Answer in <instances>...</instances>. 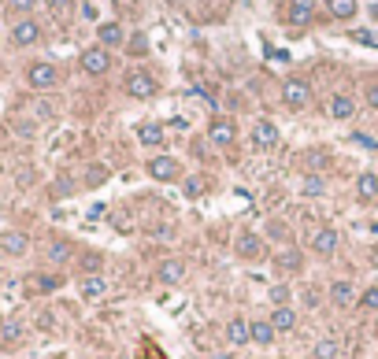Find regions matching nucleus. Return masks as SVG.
Returning <instances> with one entry per match:
<instances>
[{"mask_svg": "<svg viewBox=\"0 0 378 359\" xmlns=\"http://www.w3.org/2000/svg\"><path fill=\"white\" fill-rule=\"evenodd\" d=\"M156 89H160V82H156L149 71L134 67L130 75H126V93H130L134 100H149V97H156Z\"/></svg>", "mask_w": 378, "mask_h": 359, "instance_id": "1", "label": "nucleus"}, {"mask_svg": "<svg viewBox=\"0 0 378 359\" xmlns=\"http://www.w3.org/2000/svg\"><path fill=\"white\" fill-rule=\"evenodd\" d=\"M282 100H285V108H308L311 104V86L304 78H290L282 86Z\"/></svg>", "mask_w": 378, "mask_h": 359, "instance_id": "2", "label": "nucleus"}, {"mask_svg": "<svg viewBox=\"0 0 378 359\" xmlns=\"http://www.w3.org/2000/svg\"><path fill=\"white\" fill-rule=\"evenodd\" d=\"M149 178H156V182H178L182 178V163L174 160V156H156V160H149Z\"/></svg>", "mask_w": 378, "mask_h": 359, "instance_id": "3", "label": "nucleus"}, {"mask_svg": "<svg viewBox=\"0 0 378 359\" xmlns=\"http://www.w3.org/2000/svg\"><path fill=\"white\" fill-rule=\"evenodd\" d=\"M319 0H285V23L290 26H308L316 15Z\"/></svg>", "mask_w": 378, "mask_h": 359, "instance_id": "4", "label": "nucleus"}, {"mask_svg": "<svg viewBox=\"0 0 378 359\" xmlns=\"http://www.w3.org/2000/svg\"><path fill=\"white\" fill-rule=\"evenodd\" d=\"M78 63H82V71H86V75H104V71L112 67V52L100 49V45H93V49L82 52Z\"/></svg>", "mask_w": 378, "mask_h": 359, "instance_id": "5", "label": "nucleus"}, {"mask_svg": "<svg viewBox=\"0 0 378 359\" xmlns=\"http://www.w3.org/2000/svg\"><path fill=\"white\" fill-rule=\"evenodd\" d=\"M26 82H30L34 89H52L60 82V71L52 67V63H30V67H26Z\"/></svg>", "mask_w": 378, "mask_h": 359, "instance_id": "6", "label": "nucleus"}, {"mask_svg": "<svg viewBox=\"0 0 378 359\" xmlns=\"http://www.w3.org/2000/svg\"><path fill=\"white\" fill-rule=\"evenodd\" d=\"M234 252L241 256V260H260L263 256V237L256 234V230H241L234 241Z\"/></svg>", "mask_w": 378, "mask_h": 359, "instance_id": "7", "label": "nucleus"}, {"mask_svg": "<svg viewBox=\"0 0 378 359\" xmlns=\"http://www.w3.org/2000/svg\"><path fill=\"white\" fill-rule=\"evenodd\" d=\"M308 248L316 256H334L338 252V230L334 226H319L316 234L308 237Z\"/></svg>", "mask_w": 378, "mask_h": 359, "instance_id": "8", "label": "nucleus"}, {"mask_svg": "<svg viewBox=\"0 0 378 359\" xmlns=\"http://www.w3.org/2000/svg\"><path fill=\"white\" fill-rule=\"evenodd\" d=\"M279 126L271 123V119H260V123L252 126V145L256 149H263V152H271V149H279Z\"/></svg>", "mask_w": 378, "mask_h": 359, "instance_id": "9", "label": "nucleus"}, {"mask_svg": "<svg viewBox=\"0 0 378 359\" xmlns=\"http://www.w3.org/2000/svg\"><path fill=\"white\" fill-rule=\"evenodd\" d=\"M330 304H334V308H341V311H345V308H353V304H356V285L353 282H349V278H338V282H330Z\"/></svg>", "mask_w": 378, "mask_h": 359, "instance_id": "10", "label": "nucleus"}, {"mask_svg": "<svg viewBox=\"0 0 378 359\" xmlns=\"http://www.w3.org/2000/svg\"><path fill=\"white\" fill-rule=\"evenodd\" d=\"M0 252H4V256H15V260H19V256L30 252V237L19 234V230H4V234H0Z\"/></svg>", "mask_w": 378, "mask_h": 359, "instance_id": "11", "label": "nucleus"}, {"mask_svg": "<svg viewBox=\"0 0 378 359\" xmlns=\"http://www.w3.org/2000/svg\"><path fill=\"white\" fill-rule=\"evenodd\" d=\"M71 256H75V245H71L67 237H52V241H49V248H45V260H49L52 267L71 263Z\"/></svg>", "mask_w": 378, "mask_h": 359, "instance_id": "12", "label": "nucleus"}, {"mask_svg": "<svg viewBox=\"0 0 378 359\" xmlns=\"http://www.w3.org/2000/svg\"><path fill=\"white\" fill-rule=\"evenodd\" d=\"M226 341L234 348H241V345H248V341H252V322L248 319H241V315H234L226 322Z\"/></svg>", "mask_w": 378, "mask_h": 359, "instance_id": "13", "label": "nucleus"}, {"mask_svg": "<svg viewBox=\"0 0 378 359\" xmlns=\"http://www.w3.org/2000/svg\"><path fill=\"white\" fill-rule=\"evenodd\" d=\"M12 41L19 45V49H26V45H34V41H41V26L34 23V19H19L12 26Z\"/></svg>", "mask_w": 378, "mask_h": 359, "instance_id": "14", "label": "nucleus"}, {"mask_svg": "<svg viewBox=\"0 0 378 359\" xmlns=\"http://www.w3.org/2000/svg\"><path fill=\"white\" fill-rule=\"evenodd\" d=\"M234 137H237V130H234V123H226V119H215V123H211V130H208V141L215 145V149H230V145H234Z\"/></svg>", "mask_w": 378, "mask_h": 359, "instance_id": "15", "label": "nucleus"}, {"mask_svg": "<svg viewBox=\"0 0 378 359\" xmlns=\"http://www.w3.org/2000/svg\"><path fill=\"white\" fill-rule=\"evenodd\" d=\"M97 41H100V49H119V45L126 41V30L119 23H100L97 26Z\"/></svg>", "mask_w": 378, "mask_h": 359, "instance_id": "16", "label": "nucleus"}, {"mask_svg": "<svg viewBox=\"0 0 378 359\" xmlns=\"http://www.w3.org/2000/svg\"><path fill=\"white\" fill-rule=\"evenodd\" d=\"M78 293H82V300H100L108 293L104 274H86V278H78Z\"/></svg>", "mask_w": 378, "mask_h": 359, "instance_id": "17", "label": "nucleus"}, {"mask_svg": "<svg viewBox=\"0 0 378 359\" xmlns=\"http://www.w3.org/2000/svg\"><path fill=\"white\" fill-rule=\"evenodd\" d=\"M156 278H160L163 285H178L182 278H186V263H182V260H160Z\"/></svg>", "mask_w": 378, "mask_h": 359, "instance_id": "18", "label": "nucleus"}, {"mask_svg": "<svg viewBox=\"0 0 378 359\" xmlns=\"http://www.w3.org/2000/svg\"><path fill=\"white\" fill-rule=\"evenodd\" d=\"M267 322L274 326V334H290V330L297 326V311H293L290 304H282V308H274L271 315H267Z\"/></svg>", "mask_w": 378, "mask_h": 359, "instance_id": "19", "label": "nucleus"}, {"mask_svg": "<svg viewBox=\"0 0 378 359\" xmlns=\"http://www.w3.org/2000/svg\"><path fill=\"white\" fill-rule=\"evenodd\" d=\"M300 267H304L300 248H285V252H279V260H274V271L279 274H297Z\"/></svg>", "mask_w": 378, "mask_h": 359, "instance_id": "20", "label": "nucleus"}, {"mask_svg": "<svg viewBox=\"0 0 378 359\" xmlns=\"http://www.w3.org/2000/svg\"><path fill=\"white\" fill-rule=\"evenodd\" d=\"M330 115L341 119V123H345V119H353L356 115V100L349 97V93H334V97H330Z\"/></svg>", "mask_w": 378, "mask_h": 359, "instance_id": "21", "label": "nucleus"}, {"mask_svg": "<svg viewBox=\"0 0 378 359\" xmlns=\"http://www.w3.org/2000/svg\"><path fill=\"white\" fill-rule=\"evenodd\" d=\"M327 12H330V19L349 23V19L359 12V4H356V0H327Z\"/></svg>", "mask_w": 378, "mask_h": 359, "instance_id": "22", "label": "nucleus"}, {"mask_svg": "<svg viewBox=\"0 0 378 359\" xmlns=\"http://www.w3.org/2000/svg\"><path fill=\"white\" fill-rule=\"evenodd\" d=\"M137 141H141L145 149L163 145V126H160V123H141V126H137Z\"/></svg>", "mask_w": 378, "mask_h": 359, "instance_id": "23", "label": "nucleus"}, {"mask_svg": "<svg viewBox=\"0 0 378 359\" xmlns=\"http://www.w3.org/2000/svg\"><path fill=\"white\" fill-rule=\"evenodd\" d=\"M356 197H359V200H375V197H378V174H375V171H364V174L356 178Z\"/></svg>", "mask_w": 378, "mask_h": 359, "instance_id": "24", "label": "nucleus"}, {"mask_svg": "<svg viewBox=\"0 0 378 359\" xmlns=\"http://www.w3.org/2000/svg\"><path fill=\"white\" fill-rule=\"evenodd\" d=\"M0 341H4V345L23 341V322L19 319H0Z\"/></svg>", "mask_w": 378, "mask_h": 359, "instance_id": "25", "label": "nucleus"}, {"mask_svg": "<svg viewBox=\"0 0 378 359\" xmlns=\"http://www.w3.org/2000/svg\"><path fill=\"white\" fill-rule=\"evenodd\" d=\"M26 285H30L34 293H52V289H60V285H63V278H56V274H34Z\"/></svg>", "mask_w": 378, "mask_h": 359, "instance_id": "26", "label": "nucleus"}, {"mask_svg": "<svg viewBox=\"0 0 378 359\" xmlns=\"http://www.w3.org/2000/svg\"><path fill=\"white\" fill-rule=\"evenodd\" d=\"M341 356V348H338V341H316V348H311V359H338Z\"/></svg>", "mask_w": 378, "mask_h": 359, "instance_id": "27", "label": "nucleus"}, {"mask_svg": "<svg viewBox=\"0 0 378 359\" xmlns=\"http://www.w3.org/2000/svg\"><path fill=\"white\" fill-rule=\"evenodd\" d=\"M274 337H279V334H274V326H271V322H252V341H256V345H271V341Z\"/></svg>", "mask_w": 378, "mask_h": 359, "instance_id": "28", "label": "nucleus"}, {"mask_svg": "<svg viewBox=\"0 0 378 359\" xmlns=\"http://www.w3.org/2000/svg\"><path fill=\"white\" fill-rule=\"evenodd\" d=\"M356 304H359L364 311H378V285H371V289H364V293H359Z\"/></svg>", "mask_w": 378, "mask_h": 359, "instance_id": "29", "label": "nucleus"}, {"mask_svg": "<svg viewBox=\"0 0 378 359\" xmlns=\"http://www.w3.org/2000/svg\"><path fill=\"white\" fill-rule=\"evenodd\" d=\"M104 182H108V171L100 167V163H97V167H89V171H86V186H89V189L104 186Z\"/></svg>", "mask_w": 378, "mask_h": 359, "instance_id": "30", "label": "nucleus"}, {"mask_svg": "<svg viewBox=\"0 0 378 359\" xmlns=\"http://www.w3.org/2000/svg\"><path fill=\"white\" fill-rule=\"evenodd\" d=\"M304 193H308V197H319L322 189H327V182L322 178H316V174H308V178H304V186H300Z\"/></svg>", "mask_w": 378, "mask_h": 359, "instance_id": "31", "label": "nucleus"}, {"mask_svg": "<svg viewBox=\"0 0 378 359\" xmlns=\"http://www.w3.org/2000/svg\"><path fill=\"white\" fill-rule=\"evenodd\" d=\"M182 186H186V197H204V178H186L182 182Z\"/></svg>", "mask_w": 378, "mask_h": 359, "instance_id": "32", "label": "nucleus"}, {"mask_svg": "<svg viewBox=\"0 0 378 359\" xmlns=\"http://www.w3.org/2000/svg\"><path fill=\"white\" fill-rule=\"evenodd\" d=\"M8 8H12V12H19V15H26V12H34V8H38V0H8Z\"/></svg>", "mask_w": 378, "mask_h": 359, "instance_id": "33", "label": "nucleus"}, {"mask_svg": "<svg viewBox=\"0 0 378 359\" xmlns=\"http://www.w3.org/2000/svg\"><path fill=\"white\" fill-rule=\"evenodd\" d=\"M271 300H274V308L290 304V289H285V285H274V289H271Z\"/></svg>", "mask_w": 378, "mask_h": 359, "instance_id": "34", "label": "nucleus"}, {"mask_svg": "<svg viewBox=\"0 0 378 359\" xmlns=\"http://www.w3.org/2000/svg\"><path fill=\"white\" fill-rule=\"evenodd\" d=\"M45 4H49L52 12H56V15H67L71 8H75V0H45Z\"/></svg>", "mask_w": 378, "mask_h": 359, "instance_id": "35", "label": "nucleus"}, {"mask_svg": "<svg viewBox=\"0 0 378 359\" xmlns=\"http://www.w3.org/2000/svg\"><path fill=\"white\" fill-rule=\"evenodd\" d=\"M82 271H86V274H100V256H86V260H82Z\"/></svg>", "mask_w": 378, "mask_h": 359, "instance_id": "36", "label": "nucleus"}, {"mask_svg": "<svg viewBox=\"0 0 378 359\" xmlns=\"http://www.w3.org/2000/svg\"><path fill=\"white\" fill-rule=\"evenodd\" d=\"M353 38H356L359 45H378V34H367V30H356Z\"/></svg>", "mask_w": 378, "mask_h": 359, "instance_id": "37", "label": "nucleus"}, {"mask_svg": "<svg viewBox=\"0 0 378 359\" xmlns=\"http://www.w3.org/2000/svg\"><path fill=\"white\" fill-rule=\"evenodd\" d=\"M367 104L378 112V82H371V86H367Z\"/></svg>", "mask_w": 378, "mask_h": 359, "instance_id": "38", "label": "nucleus"}, {"mask_svg": "<svg viewBox=\"0 0 378 359\" xmlns=\"http://www.w3.org/2000/svg\"><path fill=\"white\" fill-rule=\"evenodd\" d=\"M353 141H356V145H364V149H378V145H375L367 134H353Z\"/></svg>", "mask_w": 378, "mask_h": 359, "instance_id": "39", "label": "nucleus"}, {"mask_svg": "<svg viewBox=\"0 0 378 359\" xmlns=\"http://www.w3.org/2000/svg\"><path fill=\"white\" fill-rule=\"evenodd\" d=\"M208 359H234L230 352H208Z\"/></svg>", "mask_w": 378, "mask_h": 359, "instance_id": "40", "label": "nucleus"}, {"mask_svg": "<svg viewBox=\"0 0 378 359\" xmlns=\"http://www.w3.org/2000/svg\"><path fill=\"white\" fill-rule=\"evenodd\" d=\"M371 267H378V248H375V252H371Z\"/></svg>", "mask_w": 378, "mask_h": 359, "instance_id": "41", "label": "nucleus"}, {"mask_svg": "<svg viewBox=\"0 0 378 359\" xmlns=\"http://www.w3.org/2000/svg\"><path fill=\"white\" fill-rule=\"evenodd\" d=\"M100 359H112V356H100Z\"/></svg>", "mask_w": 378, "mask_h": 359, "instance_id": "42", "label": "nucleus"}]
</instances>
